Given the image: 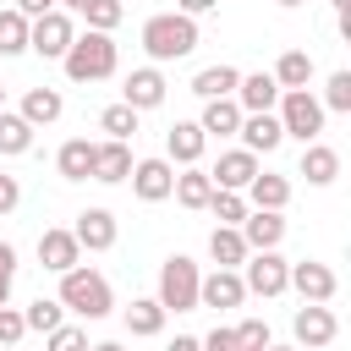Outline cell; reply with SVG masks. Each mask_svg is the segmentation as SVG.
Here are the masks:
<instances>
[{
    "instance_id": "ab89813d",
    "label": "cell",
    "mask_w": 351,
    "mask_h": 351,
    "mask_svg": "<svg viewBox=\"0 0 351 351\" xmlns=\"http://www.w3.org/2000/svg\"><path fill=\"white\" fill-rule=\"evenodd\" d=\"M22 335H27V324H22V307H0V346L11 351V346H22Z\"/></svg>"
},
{
    "instance_id": "4dcf8cb0",
    "label": "cell",
    "mask_w": 351,
    "mask_h": 351,
    "mask_svg": "<svg viewBox=\"0 0 351 351\" xmlns=\"http://www.w3.org/2000/svg\"><path fill=\"white\" fill-rule=\"evenodd\" d=\"M33 132H38V126H27L16 110H0V154H5V159L27 154V148H33Z\"/></svg>"
},
{
    "instance_id": "bcb514c9",
    "label": "cell",
    "mask_w": 351,
    "mask_h": 351,
    "mask_svg": "<svg viewBox=\"0 0 351 351\" xmlns=\"http://www.w3.org/2000/svg\"><path fill=\"white\" fill-rule=\"evenodd\" d=\"M165 351H203V340H197V335H176Z\"/></svg>"
},
{
    "instance_id": "ac0fdd59",
    "label": "cell",
    "mask_w": 351,
    "mask_h": 351,
    "mask_svg": "<svg viewBox=\"0 0 351 351\" xmlns=\"http://www.w3.org/2000/svg\"><path fill=\"white\" fill-rule=\"evenodd\" d=\"M236 230H241V241H247L252 252H263V247H280V241H285V214H280V208H247V219H241Z\"/></svg>"
},
{
    "instance_id": "3957f363",
    "label": "cell",
    "mask_w": 351,
    "mask_h": 351,
    "mask_svg": "<svg viewBox=\"0 0 351 351\" xmlns=\"http://www.w3.org/2000/svg\"><path fill=\"white\" fill-rule=\"evenodd\" d=\"M60 66H66V77L71 82H104V77H115V66H121V49H115V38L110 33H77L71 38V49L60 55Z\"/></svg>"
},
{
    "instance_id": "d4e9b609",
    "label": "cell",
    "mask_w": 351,
    "mask_h": 351,
    "mask_svg": "<svg viewBox=\"0 0 351 351\" xmlns=\"http://www.w3.org/2000/svg\"><path fill=\"white\" fill-rule=\"evenodd\" d=\"M252 208H280L285 214V203H291V181L285 176H274V170H258L252 181H247V192H241Z\"/></svg>"
},
{
    "instance_id": "5bb4252c",
    "label": "cell",
    "mask_w": 351,
    "mask_h": 351,
    "mask_svg": "<svg viewBox=\"0 0 351 351\" xmlns=\"http://www.w3.org/2000/svg\"><path fill=\"white\" fill-rule=\"evenodd\" d=\"M236 137H241V148H247V154H274V148L285 143V126H280V115H274V110H258V115H241Z\"/></svg>"
},
{
    "instance_id": "74e56055",
    "label": "cell",
    "mask_w": 351,
    "mask_h": 351,
    "mask_svg": "<svg viewBox=\"0 0 351 351\" xmlns=\"http://www.w3.org/2000/svg\"><path fill=\"white\" fill-rule=\"evenodd\" d=\"M44 351H88V329L60 324V329H49V335H44Z\"/></svg>"
},
{
    "instance_id": "9a60e30c",
    "label": "cell",
    "mask_w": 351,
    "mask_h": 351,
    "mask_svg": "<svg viewBox=\"0 0 351 351\" xmlns=\"http://www.w3.org/2000/svg\"><path fill=\"white\" fill-rule=\"evenodd\" d=\"M258 170H263V165H258V154H247V148H225V154L214 159L208 181H214V186H225V192H247V181H252Z\"/></svg>"
},
{
    "instance_id": "5b68a950",
    "label": "cell",
    "mask_w": 351,
    "mask_h": 351,
    "mask_svg": "<svg viewBox=\"0 0 351 351\" xmlns=\"http://www.w3.org/2000/svg\"><path fill=\"white\" fill-rule=\"evenodd\" d=\"M274 115H280L285 137H296V143H318V132L329 121V110L313 99V88H285L280 104H274Z\"/></svg>"
},
{
    "instance_id": "e575fe53",
    "label": "cell",
    "mask_w": 351,
    "mask_h": 351,
    "mask_svg": "<svg viewBox=\"0 0 351 351\" xmlns=\"http://www.w3.org/2000/svg\"><path fill=\"white\" fill-rule=\"evenodd\" d=\"M247 208H252V203H247L241 192H225V186H214V197H208V214H214L219 225H241Z\"/></svg>"
},
{
    "instance_id": "30bf717a",
    "label": "cell",
    "mask_w": 351,
    "mask_h": 351,
    "mask_svg": "<svg viewBox=\"0 0 351 351\" xmlns=\"http://www.w3.org/2000/svg\"><path fill=\"white\" fill-rule=\"evenodd\" d=\"M285 291H296L302 302H335L340 280H335V269H329V263H313V258H302V263H291V274H285Z\"/></svg>"
},
{
    "instance_id": "f5cc1de1",
    "label": "cell",
    "mask_w": 351,
    "mask_h": 351,
    "mask_svg": "<svg viewBox=\"0 0 351 351\" xmlns=\"http://www.w3.org/2000/svg\"><path fill=\"white\" fill-rule=\"evenodd\" d=\"M263 351H296V346H274V340H269V346H263Z\"/></svg>"
},
{
    "instance_id": "db71d44e",
    "label": "cell",
    "mask_w": 351,
    "mask_h": 351,
    "mask_svg": "<svg viewBox=\"0 0 351 351\" xmlns=\"http://www.w3.org/2000/svg\"><path fill=\"white\" fill-rule=\"evenodd\" d=\"M0 110H5V82H0Z\"/></svg>"
},
{
    "instance_id": "f35d334b",
    "label": "cell",
    "mask_w": 351,
    "mask_h": 351,
    "mask_svg": "<svg viewBox=\"0 0 351 351\" xmlns=\"http://www.w3.org/2000/svg\"><path fill=\"white\" fill-rule=\"evenodd\" d=\"M269 340H274V335H269L263 318H241V324H236V346H241V351H263Z\"/></svg>"
},
{
    "instance_id": "44dd1931",
    "label": "cell",
    "mask_w": 351,
    "mask_h": 351,
    "mask_svg": "<svg viewBox=\"0 0 351 351\" xmlns=\"http://www.w3.org/2000/svg\"><path fill=\"white\" fill-rule=\"evenodd\" d=\"M296 176H307V186H329V181L340 176V154H335L329 143H302V165H296Z\"/></svg>"
},
{
    "instance_id": "1f68e13d",
    "label": "cell",
    "mask_w": 351,
    "mask_h": 351,
    "mask_svg": "<svg viewBox=\"0 0 351 351\" xmlns=\"http://www.w3.org/2000/svg\"><path fill=\"white\" fill-rule=\"evenodd\" d=\"M22 324H27V335H49V329L66 324V307H60L55 296H38V302L22 307Z\"/></svg>"
},
{
    "instance_id": "277c9868",
    "label": "cell",
    "mask_w": 351,
    "mask_h": 351,
    "mask_svg": "<svg viewBox=\"0 0 351 351\" xmlns=\"http://www.w3.org/2000/svg\"><path fill=\"white\" fill-rule=\"evenodd\" d=\"M197 280H203V269L186 258V252H170L165 263H159V307L165 313H197Z\"/></svg>"
},
{
    "instance_id": "816d5d0a",
    "label": "cell",
    "mask_w": 351,
    "mask_h": 351,
    "mask_svg": "<svg viewBox=\"0 0 351 351\" xmlns=\"http://www.w3.org/2000/svg\"><path fill=\"white\" fill-rule=\"evenodd\" d=\"M274 5H285V11H296V5H307V0H274Z\"/></svg>"
},
{
    "instance_id": "ba28073f",
    "label": "cell",
    "mask_w": 351,
    "mask_h": 351,
    "mask_svg": "<svg viewBox=\"0 0 351 351\" xmlns=\"http://www.w3.org/2000/svg\"><path fill=\"white\" fill-rule=\"evenodd\" d=\"M291 335H296V351H324V346H335L340 318L329 313V302H302L291 318Z\"/></svg>"
},
{
    "instance_id": "e0dca14e",
    "label": "cell",
    "mask_w": 351,
    "mask_h": 351,
    "mask_svg": "<svg viewBox=\"0 0 351 351\" xmlns=\"http://www.w3.org/2000/svg\"><path fill=\"white\" fill-rule=\"evenodd\" d=\"M132 176V148L121 143V137H104V143H93V170H88V181H104V186H115V181H126Z\"/></svg>"
},
{
    "instance_id": "60d3db41",
    "label": "cell",
    "mask_w": 351,
    "mask_h": 351,
    "mask_svg": "<svg viewBox=\"0 0 351 351\" xmlns=\"http://www.w3.org/2000/svg\"><path fill=\"white\" fill-rule=\"evenodd\" d=\"M197 340H203V351H241L230 324H219V329H208V335H197Z\"/></svg>"
},
{
    "instance_id": "c3c4849f",
    "label": "cell",
    "mask_w": 351,
    "mask_h": 351,
    "mask_svg": "<svg viewBox=\"0 0 351 351\" xmlns=\"http://www.w3.org/2000/svg\"><path fill=\"white\" fill-rule=\"evenodd\" d=\"M88 351H126L121 340H99V346H88Z\"/></svg>"
},
{
    "instance_id": "8992f818",
    "label": "cell",
    "mask_w": 351,
    "mask_h": 351,
    "mask_svg": "<svg viewBox=\"0 0 351 351\" xmlns=\"http://www.w3.org/2000/svg\"><path fill=\"white\" fill-rule=\"evenodd\" d=\"M71 38H77V22H71L60 5L27 22V49H33V55H44V60H60V55L71 49Z\"/></svg>"
},
{
    "instance_id": "f1b7e54d",
    "label": "cell",
    "mask_w": 351,
    "mask_h": 351,
    "mask_svg": "<svg viewBox=\"0 0 351 351\" xmlns=\"http://www.w3.org/2000/svg\"><path fill=\"white\" fill-rule=\"evenodd\" d=\"M236 82H241V71L219 60V66H203V71L192 77V93H197V99H230Z\"/></svg>"
},
{
    "instance_id": "7dc6e473",
    "label": "cell",
    "mask_w": 351,
    "mask_h": 351,
    "mask_svg": "<svg viewBox=\"0 0 351 351\" xmlns=\"http://www.w3.org/2000/svg\"><path fill=\"white\" fill-rule=\"evenodd\" d=\"M11 302V274H0V307Z\"/></svg>"
},
{
    "instance_id": "8fae6325",
    "label": "cell",
    "mask_w": 351,
    "mask_h": 351,
    "mask_svg": "<svg viewBox=\"0 0 351 351\" xmlns=\"http://www.w3.org/2000/svg\"><path fill=\"white\" fill-rule=\"evenodd\" d=\"M132 192L143 197V203H165L170 197V186H176V165L170 159H132Z\"/></svg>"
},
{
    "instance_id": "cb8c5ba5",
    "label": "cell",
    "mask_w": 351,
    "mask_h": 351,
    "mask_svg": "<svg viewBox=\"0 0 351 351\" xmlns=\"http://www.w3.org/2000/svg\"><path fill=\"white\" fill-rule=\"evenodd\" d=\"M170 197H176L181 208H208V197H214V181H208V170H197V165H181V170H176V186H170Z\"/></svg>"
},
{
    "instance_id": "484cf974",
    "label": "cell",
    "mask_w": 351,
    "mask_h": 351,
    "mask_svg": "<svg viewBox=\"0 0 351 351\" xmlns=\"http://www.w3.org/2000/svg\"><path fill=\"white\" fill-rule=\"evenodd\" d=\"M247 252H252V247L241 241L236 225H214V230H208V258H214V269H241Z\"/></svg>"
},
{
    "instance_id": "603a6c76",
    "label": "cell",
    "mask_w": 351,
    "mask_h": 351,
    "mask_svg": "<svg viewBox=\"0 0 351 351\" xmlns=\"http://www.w3.org/2000/svg\"><path fill=\"white\" fill-rule=\"evenodd\" d=\"M60 110H66L60 88H27V93H22V110H16V115H22L27 126H55V121H60Z\"/></svg>"
},
{
    "instance_id": "4316f807",
    "label": "cell",
    "mask_w": 351,
    "mask_h": 351,
    "mask_svg": "<svg viewBox=\"0 0 351 351\" xmlns=\"http://www.w3.org/2000/svg\"><path fill=\"white\" fill-rule=\"evenodd\" d=\"M197 126H203V137H236V126H241V104H236V99H203Z\"/></svg>"
},
{
    "instance_id": "8d00e7d4",
    "label": "cell",
    "mask_w": 351,
    "mask_h": 351,
    "mask_svg": "<svg viewBox=\"0 0 351 351\" xmlns=\"http://www.w3.org/2000/svg\"><path fill=\"white\" fill-rule=\"evenodd\" d=\"M324 110H335V115H351V71H329V82H324V99H318Z\"/></svg>"
},
{
    "instance_id": "681fc988",
    "label": "cell",
    "mask_w": 351,
    "mask_h": 351,
    "mask_svg": "<svg viewBox=\"0 0 351 351\" xmlns=\"http://www.w3.org/2000/svg\"><path fill=\"white\" fill-rule=\"evenodd\" d=\"M55 5H66V11H77V16H82V5H88V0H55Z\"/></svg>"
},
{
    "instance_id": "4fadbf2b",
    "label": "cell",
    "mask_w": 351,
    "mask_h": 351,
    "mask_svg": "<svg viewBox=\"0 0 351 351\" xmlns=\"http://www.w3.org/2000/svg\"><path fill=\"white\" fill-rule=\"evenodd\" d=\"M247 302V285H241V269H214L197 280V307H241Z\"/></svg>"
},
{
    "instance_id": "f546056e",
    "label": "cell",
    "mask_w": 351,
    "mask_h": 351,
    "mask_svg": "<svg viewBox=\"0 0 351 351\" xmlns=\"http://www.w3.org/2000/svg\"><path fill=\"white\" fill-rule=\"evenodd\" d=\"M269 77L280 82V93H285V88H307V82H313V55H307V49H285Z\"/></svg>"
},
{
    "instance_id": "9c48e42d",
    "label": "cell",
    "mask_w": 351,
    "mask_h": 351,
    "mask_svg": "<svg viewBox=\"0 0 351 351\" xmlns=\"http://www.w3.org/2000/svg\"><path fill=\"white\" fill-rule=\"evenodd\" d=\"M165 93H170V82H165V71H159V66H132V71H126V82H121V104H132L137 115H143V110H159V104H165Z\"/></svg>"
},
{
    "instance_id": "ffe728a7",
    "label": "cell",
    "mask_w": 351,
    "mask_h": 351,
    "mask_svg": "<svg viewBox=\"0 0 351 351\" xmlns=\"http://www.w3.org/2000/svg\"><path fill=\"white\" fill-rule=\"evenodd\" d=\"M203 148H208V137H203L197 121H176V126L165 132V159H170V165H197Z\"/></svg>"
},
{
    "instance_id": "7bdbcfd3",
    "label": "cell",
    "mask_w": 351,
    "mask_h": 351,
    "mask_svg": "<svg viewBox=\"0 0 351 351\" xmlns=\"http://www.w3.org/2000/svg\"><path fill=\"white\" fill-rule=\"evenodd\" d=\"M214 5H219V0H176V11H181V16H208Z\"/></svg>"
},
{
    "instance_id": "2e32d148",
    "label": "cell",
    "mask_w": 351,
    "mask_h": 351,
    "mask_svg": "<svg viewBox=\"0 0 351 351\" xmlns=\"http://www.w3.org/2000/svg\"><path fill=\"white\" fill-rule=\"evenodd\" d=\"M38 263H44L49 274H66V269H77V263H82V247H77V236H71L66 225H49V230L38 236Z\"/></svg>"
},
{
    "instance_id": "7402d4cb",
    "label": "cell",
    "mask_w": 351,
    "mask_h": 351,
    "mask_svg": "<svg viewBox=\"0 0 351 351\" xmlns=\"http://www.w3.org/2000/svg\"><path fill=\"white\" fill-rule=\"evenodd\" d=\"M165 307H159V296H132V307H126V335L132 340H154V335H165Z\"/></svg>"
},
{
    "instance_id": "6da1fadb",
    "label": "cell",
    "mask_w": 351,
    "mask_h": 351,
    "mask_svg": "<svg viewBox=\"0 0 351 351\" xmlns=\"http://www.w3.org/2000/svg\"><path fill=\"white\" fill-rule=\"evenodd\" d=\"M143 49H148V66H165V60H186L197 49V16H181V11H159L143 22Z\"/></svg>"
},
{
    "instance_id": "d6986e66",
    "label": "cell",
    "mask_w": 351,
    "mask_h": 351,
    "mask_svg": "<svg viewBox=\"0 0 351 351\" xmlns=\"http://www.w3.org/2000/svg\"><path fill=\"white\" fill-rule=\"evenodd\" d=\"M230 99L241 104V115H258V110H274V104H280V82H274L269 71H247Z\"/></svg>"
},
{
    "instance_id": "7a4b0ae2",
    "label": "cell",
    "mask_w": 351,
    "mask_h": 351,
    "mask_svg": "<svg viewBox=\"0 0 351 351\" xmlns=\"http://www.w3.org/2000/svg\"><path fill=\"white\" fill-rule=\"evenodd\" d=\"M66 313H77V318H110L115 313V291H110V280L99 274V269H88V263H77V269H66L60 274V296H55Z\"/></svg>"
},
{
    "instance_id": "11a10c76",
    "label": "cell",
    "mask_w": 351,
    "mask_h": 351,
    "mask_svg": "<svg viewBox=\"0 0 351 351\" xmlns=\"http://www.w3.org/2000/svg\"><path fill=\"white\" fill-rule=\"evenodd\" d=\"M0 351H5V346H0Z\"/></svg>"
},
{
    "instance_id": "ee69618b",
    "label": "cell",
    "mask_w": 351,
    "mask_h": 351,
    "mask_svg": "<svg viewBox=\"0 0 351 351\" xmlns=\"http://www.w3.org/2000/svg\"><path fill=\"white\" fill-rule=\"evenodd\" d=\"M16 11L33 22V16H44V11H55V0H16Z\"/></svg>"
},
{
    "instance_id": "f907efd6",
    "label": "cell",
    "mask_w": 351,
    "mask_h": 351,
    "mask_svg": "<svg viewBox=\"0 0 351 351\" xmlns=\"http://www.w3.org/2000/svg\"><path fill=\"white\" fill-rule=\"evenodd\" d=\"M329 5H335V11H340V16H346V11H351V0H329Z\"/></svg>"
},
{
    "instance_id": "b9f144b4",
    "label": "cell",
    "mask_w": 351,
    "mask_h": 351,
    "mask_svg": "<svg viewBox=\"0 0 351 351\" xmlns=\"http://www.w3.org/2000/svg\"><path fill=\"white\" fill-rule=\"evenodd\" d=\"M16 203H22V181H16V176H5V170H0V219H5V214H11V208H16Z\"/></svg>"
},
{
    "instance_id": "83f0119b",
    "label": "cell",
    "mask_w": 351,
    "mask_h": 351,
    "mask_svg": "<svg viewBox=\"0 0 351 351\" xmlns=\"http://www.w3.org/2000/svg\"><path fill=\"white\" fill-rule=\"evenodd\" d=\"M55 170H60V181H88V170H93V143H88V137H66L60 154H55Z\"/></svg>"
},
{
    "instance_id": "d590c367",
    "label": "cell",
    "mask_w": 351,
    "mask_h": 351,
    "mask_svg": "<svg viewBox=\"0 0 351 351\" xmlns=\"http://www.w3.org/2000/svg\"><path fill=\"white\" fill-rule=\"evenodd\" d=\"M121 16H126V5H121V0H88V5H82V22H88L93 33H115V27H121Z\"/></svg>"
},
{
    "instance_id": "52a82bcc",
    "label": "cell",
    "mask_w": 351,
    "mask_h": 351,
    "mask_svg": "<svg viewBox=\"0 0 351 351\" xmlns=\"http://www.w3.org/2000/svg\"><path fill=\"white\" fill-rule=\"evenodd\" d=\"M285 274H291V263L280 258V247L247 252V263H241V285H247V296H285Z\"/></svg>"
},
{
    "instance_id": "f6af8a7d",
    "label": "cell",
    "mask_w": 351,
    "mask_h": 351,
    "mask_svg": "<svg viewBox=\"0 0 351 351\" xmlns=\"http://www.w3.org/2000/svg\"><path fill=\"white\" fill-rule=\"evenodd\" d=\"M0 274L16 280V247H11V241H0Z\"/></svg>"
},
{
    "instance_id": "836d02e7",
    "label": "cell",
    "mask_w": 351,
    "mask_h": 351,
    "mask_svg": "<svg viewBox=\"0 0 351 351\" xmlns=\"http://www.w3.org/2000/svg\"><path fill=\"white\" fill-rule=\"evenodd\" d=\"M99 132H104V137H121V143L137 137V110H132V104H104V110H99Z\"/></svg>"
},
{
    "instance_id": "7c38bea8",
    "label": "cell",
    "mask_w": 351,
    "mask_h": 351,
    "mask_svg": "<svg viewBox=\"0 0 351 351\" xmlns=\"http://www.w3.org/2000/svg\"><path fill=\"white\" fill-rule=\"evenodd\" d=\"M71 236H77V247H82V252H110V247H115V236H121V225H115V214H110V208H82V214H77V225H71Z\"/></svg>"
},
{
    "instance_id": "d6a6232c",
    "label": "cell",
    "mask_w": 351,
    "mask_h": 351,
    "mask_svg": "<svg viewBox=\"0 0 351 351\" xmlns=\"http://www.w3.org/2000/svg\"><path fill=\"white\" fill-rule=\"evenodd\" d=\"M0 55H27V16L16 5L0 11Z\"/></svg>"
}]
</instances>
